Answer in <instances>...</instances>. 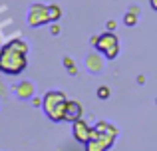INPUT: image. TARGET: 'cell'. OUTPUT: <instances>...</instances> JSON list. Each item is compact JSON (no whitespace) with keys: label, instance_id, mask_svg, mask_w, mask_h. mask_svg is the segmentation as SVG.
<instances>
[{"label":"cell","instance_id":"1","mask_svg":"<svg viewBox=\"0 0 157 151\" xmlns=\"http://www.w3.org/2000/svg\"><path fill=\"white\" fill-rule=\"evenodd\" d=\"M28 44L20 38L10 40L0 48V72L6 76H20L28 68Z\"/></svg>","mask_w":157,"mask_h":151},{"label":"cell","instance_id":"2","mask_svg":"<svg viewBox=\"0 0 157 151\" xmlns=\"http://www.w3.org/2000/svg\"><path fill=\"white\" fill-rule=\"evenodd\" d=\"M117 139V127L101 119L92 127V137L86 143V151H109Z\"/></svg>","mask_w":157,"mask_h":151},{"label":"cell","instance_id":"3","mask_svg":"<svg viewBox=\"0 0 157 151\" xmlns=\"http://www.w3.org/2000/svg\"><path fill=\"white\" fill-rule=\"evenodd\" d=\"M68 101L70 100L66 97L64 92H58V89H50V92H46L44 97H42V109H44V113H46V117L52 119L54 123L64 121Z\"/></svg>","mask_w":157,"mask_h":151},{"label":"cell","instance_id":"4","mask_svg":"<svg viewBox=\"0 0 157 151\" xmlns=\"http://www.w3.org/2000/svg\"><path fill=\"white\" fill-rule=\"evenodd\" d=\"M90 42H92V46L96 48L98 52H101L107 60H115L119 56V40H117V36H115V32L107 30L100 36H92Z\"/></svg>","mask_w":157,"mask_h":151},{"label":"cell","instance_id":"5","mask_svg":"<svg viewBox=\"0 0 157 151\" xmlns=\"http://www.w3.org/2000/svg\"><path fill=\"white\" fill-rule=\"evenodd\" d=\"M26 22H28V26H30V28H40V26H44V24H50V22H52L50 4L34 2L30 8H28Z\"/></svg>","mask_w":157,"mask_h":151},{"label":"cell","instance_id":"6","mask_svg":"<svg viewBox=\"0 0 157 151\" xmlns=\"http://www.w3.org/2000/svg\"><path fill=\"white\" fill-rule=\"evenodd\" d=\"M72 133H74V139L86 145L90 141V137H92V125L80 117V119H76L72 123Z\"/></svg>","mask_w":157,"mask_h":151},{"label":"cell","instance_id":"7","mask_svg":"<svg viewBox=\"0 0 157 151\" xmlns=\"http://www.w3.org/2000/svg\"><path fill=\"white\" fill-rule=\"evenodd\" d=\"M84 115V108H82V104L80 101H76V100H70L68 101V108H66V115H64V121H76V119H80V117Z\"/></svg>","mask_w":157,"mask_h":151},{"label":"cell","instance_id":"8","mask_svg":"<svg viewBox=\"0 0 157 151\" xmlns=\"http://www.w3.org/2000/svg\"><path fill=\"white\" fill-rule=\"evenodd\" d=\"M14 92H16V96H18L20 100H30V97H34V84L28 81V80H24L14 88Z\"/></svg>","mask_w":157,"mask_h":151},{"label":"cell","instance_id":"9","mask_svg":"<svg viewBox=\"0 0 157 151\" xmlns=\"http://www.w3.org/2000/svg\"><path fill=\"white\" fill-rule=\"evenodd\" d=\"M86 68H88L92 74H100V72L104 70V60L98 54H88V58H86Z\"/></svg>","mask_w":157,"mask_h":151},{"label":"cell","instance_id":"10","mask_svg":"<svg viewBox=\"0 0 157 151\" xmlns=\"http://www.w3.org/2000/svg\"><path fill=\"white\" fill-rule=\"evenodd\" d=\"M123 22H125V26H135L137 24V6H131V10L125 12Z\"/></svg>","mask_w":157,"mask_h":151},{"label":"cell","instance_id":"11","mask_svg":"<svg viewBox=\"0 0 157 151\" xmlns=\"http://www.w3.org/2000/svg\"><path fill=\"white\" fill-rule=\"evenodd\" d=\"M50 16H52V22H58L62 18V8L58 4H50Z\"/></svg>","mask_w":157,"mask_h":151},{"label":"cell","instance_id":"12","mask_svg":"<svg viewBox=\"0 0 157 151\" xmlns=\"http://www.w3.org/2000/svg\"><path fill=\"white\" fill-rule=\"evenodd\" d=\"M109 96H111V89L107 88V85H100V88H98V97H100V100H107Z\"/></svg>","mask_w":157,"mask_h":151},{"label":"cell","instance_id":"13","mask_svg":"<svg viewBox=\"0 0 157 151\" xmlns=\"http://www.w3.org/2000/svg\"><path fill=\"white\" fill-rule=\"evenodd\" d=\"M64 66L66 68H68V70H70V74H76V66H74V62H72V60H70V58H64Z\"/></svg>","mask_w":157,"mask_h":151},{"label":"cell","instance_id":"14","mask_svg":"<svg viewBox=\"0 0 157 151\" xmlns=\"http://www.w3.org/2000/svg\"><path fill=\"white\" fill-rule=\"evenodd\" d=\"M107 30H109V32L115 30V20H107Z\"/></svg>","mask_w":157,"mask_h":151},{"label":"cell","instance_id":"15","mask_svg":"<svg viewBox=\"0 0 157 151\" xmlns=\"http://www.w3.org/2000/svg\"><path fill=\"white\" fill-rule=\"evenodd\" d=\"M149 6H151V10L157 12V0H149Z\"/></svg>","mask_w":157,"mask_h":151},{"label":"cell","instance_id":"16","mask_svg":"<svg viewBox=\"0 0 157 151\" xmlns=\"http://www.w3.org/2000/svg\"><path fill=\"white\" fill-rule=\"evenodd\" d=\"M32 105H42V100H38V97H34V100H32Z\"/></svg>","mask_w":157,"mask_h":151},{"label":"cell","instance_id":"17","mask_svg":"<svg viewBox=\"0 0 157 151\" xmlns=\"http://www.w3.org/2000/svg\"><path fill=\"white\" fill-rule=\"evenodd\" d=\"M155 104H157V100H155Z\"/></svg>","mask_w":157,"mask_h":151}]
</instances>
